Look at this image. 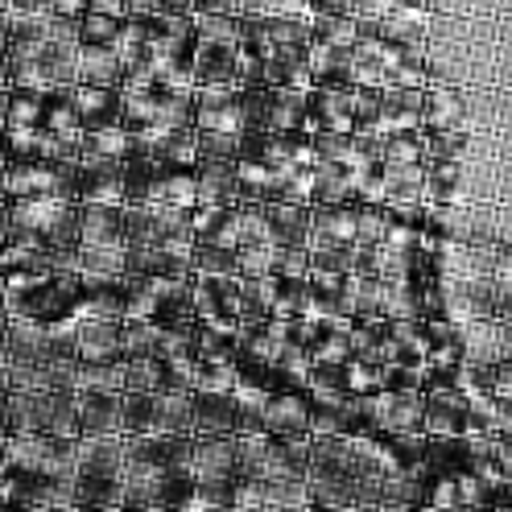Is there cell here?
Wrapping results in <instances>:
<instances>
[{"label":"cell","instance_id":"6da1fadb","mask_svg":"<svg viewBox=\"0 0 512 512\" xmlns=\"http://www.w3.org/2000/svg\"><path fill=\"white\" fill-rule=\"evenodd\" d=\"M430 83L446 87H496V17H434L422 54Z\"/></svg>","mask_w":512,"mask_h":512},{"label":"cell","instance_id":"7a4b0ae2","mask_svg":"<svg viewBox=\"0 0 512 512\" xmlns=\"http://www.w3.org/2000/svg\"><path fill=\"white\" fill-rule=\"evenodd\" d=\"M426 232L455 244H496V203H442L426 211Z\"/></svg>","mask_w":512,"mask_h":512},{"label":"cell","instance_id":"3957f363","mask_svg":"<svg viewBox=\"0 0 512 512\" xmlns=\"http://www.w3.org/2000/svg\"><path fill=\"white\" fill-rule=\"evenodd\" d=\"M67 104L75 112V124L79 133H100V128H112L120 124V91H108V87H67Z\"/></svg>","mask_w":512,"mask_h":512},{"label":"cell","instance_id":"277c9868","mask_svg":"<svg viewBox=\"0 0 512 512\" xmlns=\"http://www.w3.org/2000/svg\"><path fill=\"white\" fill-rule=\"evenodd\" d=\"M356 232H360V207L356 203L314 207L306 248H347V252H356Z\"/></svg>","mask_w":512,"mask_h":512},{"label":"cell","instance_id":"5b68a950","mask_svg":"<svg viewBox=\"0 0 512 512\" xmlns=\"http://www.w3.org/2000/svg\"><path fill=\"white\" fill-rule=\"evenodd\" d=\"M422 133H467V108L459 87L430 83L422 91Z\"/></svg>","mask_w":512,"mask_h":512},{"label":"cell","instance_id":"8992f818","mask_svg":"<svg viewBox=\"0 0 512 512\" xmlns=\"http://www.w3.org/2000/svg\"><path fill=\"white\" fill-rule=\"evenodd\" d=\"M265 438H310V393H273L265 401Z\"/></svg>","mask_w":512,"mask_h":512},{"label":"cell","instance_id":"52a82bcc","mask_svg":"<svg viewBox=\"0 0 512 512\" xmlns=\"http://www.w3.org/2000/svg\"><path fill=\"white\" fill-rule=\"evenodd\" d=\"M79 364H120V318H75Z\"/></svg>","mask_w":512,"mask_h":512},{"label":"cell","instance_id":"ba28073f","mask_svg":"<svg viewBox=\"0 0 512 512\" xmlns=\"http://www.w3.org/2000/svg\"><path fill=\"white\" fill-rule=\"evenodd\" d=\"M190 413H195L190 438H232L236 434L232 393H190Z\"/></svg>","mask_w":512,"mask_h":512},{"label":"cell","instance_id":"9c48e42d","mask_svg":"<svg viewBox=\"0 0 512 512\" xmlns=\"http://www.w3.org/2000/svg\"><path fill=\"white\" fill-rule=\"evenodd\" d=\"M310 215H314V207L294 203V199L265 203V223H269L273 244L277 248H306V240H310Z\"/></svg>","mask_w":512,"mask_h":512},{"label":"cell","instance_id":"30bf717a","mask_svg":"<svg viewBox=\"0 0 512 512\" xmlns=\"http://www.w3.org/2000/svg\"><path fill=\"white\" fill-rule=\"evenodd\" d=\"M120 397H112V393H75L79 438H116L120 434Z\"/></svg>","mask_w":512,"mask_h":512},{"label":"cell","instance_id":"8fae6325","mask_svg":"<svg viewBox=\"0 0 512 512\" xmlns=\"http://www.w3.org/2000/svg\"><path fill=\"white\" fill-rule=\"evenodd\" d=\"M95 244H124V203L79 207V248Z\"/></svg>","mask_w":512,"mask_h":512},{"label":"cell","instance_id":"7c38bea8","mask_svg":"<svg viewBox=\"0 0 512 512\" xmlns=\"http://www.w3.org/2000/svg\"><path fill=\"white\" fill-rule=\"evenodd\" d=\"M190 79L199 87H240V67H236V46H199L195 42V67Z\"/></svg>","mask_w":512,"mask_h":512},{"label":"cell","instance_id":"4fadbf2b","mask_svg":"<svg viewBox=\"0 0 512 512\" xmlns=\"http://www.w3.org/2000/svg\"><path fill=\"white\" fill-rule=\"evenodd\" d=\"M190 475L199 479H236V455H232V438H195L190 451Z\"/></svg>","mask_w":512,"mask_h":512},{"label":"cell","instance_id":"5bb4252c","mask_svg":"<svg viewBox=\"0 0 512 512\" xmlns=\"http://www.w3.org/2000/svg\"><path fill=\"white\" fill-rule=\"evenodd\" d=\"M75 83L83 87H108L120 91L124 83V67L116 50H95V46H79V67H75Z\"/></svg>","mask_w":512,"mask_h":512},{"label":"cell","instance_id":"9a60e30c","mask_svg":"<svg viewBox=\"0 0 512 512\" xmlns=\"http://www.w3.org/2000/svg\"><path fill=\"white\" fill-rule=\"evenodd\" d=\"M306 95L310 91L269 87V133H310V124H306Z\"/></svg>","mask_w":512,"mask_h":512},{"label":"cell","instance_id":"2e32d148","mask_svg":"<svg viewBox=\"0 0 512 512\" xmlns=\"http://www.w3.org/2000/svg\"><path fill=\"white\" fill-rule=\"evenodd\" d=\"M310 38L331 46V50H356V42L364 38V25L351 13H318Z\"/></svg>","mask_w":512,"mask_h":512},{"label":"cell","instance_id":"e0dca14e","mask_svg":"<svg viewBox=\"0 0 512 512\" xmlns=\"http://www.w3.org/2000/svg\"><path fill=\"white\" fill-rule=\"evenodd\" d=\"M157 426V393H124L120 397V438H141Z\"/></svg>","mask_w":512,"mask_h":512},{"label":"cell","instance_id":"ac0fdd59","mask_svg":"<svg viewBox=\"0 0 512 512\" xmlns=\"http://www.w3.org/2000/svg\"><path fill=\"white\" fill-rule=\"evenodd\" d=\"M83 157H95V162L124 166L128 157H133V133H124L120 124L100 128V133H87V137H83Z\"/></svg>","mask_w":512,"mask_h":512},{"label":"cell","instance_id":"d6986e66","mask_svg":"<svg viewBox=\"0 0 512 512\" xmlns=\"http://www.w3.org/2000/svg\"><path fill=\"white\" fill-rule=\"evenodd\" d=\"M42 104H46V91L9 87L5 91V133H13V128H38L42 124Z\"/></svg>","mask_w":512,"mask_h":512},{"label":"cell","instance_id":"ffe728a7","mask_svg":"<svg viewBox=\"0 0 512 512\" xmlns=\"http://www.w3.org/2000/svg\"><path fill=\"white\" fill-rule=\"evenodd\" d=\"M426 133H401V137H389L380 141V166L389 170H413V166H426Z\"/></svg>","mask_w":512,"mask_h":512},{"label":"cell","instance_id":"44dd1931","mask_svg":"<svg viewBox=\"0 0 512 512\" xmlns=\"http://www.w3.org/2000/svg\"><path fill=\"white\" fill-rule=\"evenodd\" d=\"M195 430V413H190V393H157V426L153 434H186Z\"/></svg>","mask_w":512,"mask_h":512},{"label":"cell","instance_id":"7402d4cb","mask_svg":"<svg viewBox=\"0 0 512 512\" xmlns=\"http://www.w3.org/2000/svg\"><path fill=\"white\" fill-rule=\"evenodd\" d=\"M190 277H236V252L223 244H207L195 240V252H190Z\"/></svg>","mask_w":512,"mask_h":512},{"label":"cell","instance_id":"603a6c76","mask_svg":"<svg viewBox=\"0 0 512 512\" xmlns=\"http://www.w3.org/2000/svg\"><path fill=\"white\" fill-rule=\"evenodd\" d=\"M199 46H236L240 42V17H223V13H195L190 17Z\"/></svg>","mask_w":512,"mask_h":512},{"label":"cell","instance_id":"cb8c5ba5","mask_svg":"<svg viewBox=\"0 0 512 512\" xmlns=\"http://www.w3.org/2000/svg\"><path fill=\"white\" fill-rule=\"evenodd\" d=\"M79 29V46H95V50H116V38L124 29V17H108V13H83L75 21Z\"/></svg>","mask_w":512,"mask_h":512},{"label":"cell","instance_id":"d4e9b609","mask_svg":"<svg viewBox=\"0 0 512 512\" xmlns=\"http://www.w3.org/2000/svg\"><path fill=\"white\" fill-rule=\"evenodd\" d=\"M153 343H157L153 323H128V318H120V364L153 360Z\"/></svg>","mask_w":512,"mask_h":512},{"label":"cell","instance_id":"484cf974","mask_svg":"<svg viewBox=\"0 0 512 512\" xmlns=\"http://www.w3.org/2000/svg\"><path fill=\"white\" fill-rule=\"evenodd\" d=\"M273 256H277L273 240L236 248V277H273Z\"/></svg>","mask_w":512,"mask_h":512},{"label":"cell","instance_id":"4316f807","mask_svg":"<svg viewBox=\"0 0 512 512\" xmlns=\"http://www.w3.org/2000/svg\"><path fill=\"white\" fill-rule=\"evenodd\" d=\"M496 87H512V13H496Z\"/></svg>","mask_w":512,"mask_h":512},{"label":"cell","instance_id":"83f0119b","mask_svg":"<svg viewBox=\"0 0 512 512\" xmlns=\"http://www.w3.org/2000/svg\"><path fill=\"white\" fill-rule=\"evenodd\" d=\"M426 9L434 17H496V0H426Z\"/></svg>","mask_w":512,"mask_h":512},{"label":"cell","instance_id":"f1b7e54d","mask_svg":"<svg viewBox=\"0 0 512 512\" xmlns=\"http://www.w3.org/2000/svg\"><path fill=\"white\" fill-rule=\"evenodd\" d=\"M236 488L240 479H203L199 484V508H219V512H236Z\"/></svg>","mask_w":512,"mask_h":512},{"label":"cell","instance_id":"f546056e","mask_svg":"<svg viewBox=\"0 0 512 512\" xmlns=\"http://www.w3.org/2000/svg\"><path fill=\"white\" fill-rule=\"evenodd\" d=\"M422 389H426L422 368H401V364L380 368V393H422Z\"/></svg>","mask_w":512,"mask_h":512},{"label":"cell","instance_id":"4dcf8cb0","mask_svg":"<svg viewBox=\"0 0 512 512\" xmlns=\"http://www.w3.org/2000/svg\"><path fill=\"white\" fill-rule=\"evenodd\" d=\"M124 393H157V364L128 360L124 364Z\"/></svg>","mask_w":512,"mask_h":512},{"label":"cell","instance_id":"1f68e13d","mask_svg":"<svg viewBox=\"0 0 512 512\" xmlns=\"http://www.w3.org/2000/svg\"><path fill=\"white\" fill-rule=\"evenodd\" d=\"M492 471L512 484V438H492Z\"/></svg>","mask_w":512,"mask_h":512},{"label":"cell","instance_id":"d6a6232c","mask_svg":"<svg viewBox=\"0 0 512 512\" xmlns=\"http://www.w3.org/2000/svg\"><path fill=\"white\" fill-rule=\"evenodd\" d=\"M496 133H512V87H496Z\"/></svg>","mask_w":512,"mask_h":512},{"label":"cell","instance_id":"836d02e7","mask_svg":"<svg viewBox=\"0 0 512 512\" xmlns=\"http://www.w3.org/2000/svg\"><path fill=\"white\" fill-rule=\"evenodd\" d=\"M496 244L512 248V203H496Z\"/></svg>","mask_w":512,"mask_h":512},{"label":"cell","instance_id":"e575fe53","mask_svg":"<svg viewBox=\"0 0 512 512\" xmlns=\"http://www.w3.org/2000/svg\"><path fill=\"white\" fill-rule=\"evenodd\" d=\"M492 401H508V405H512V364H500V368H496Z\"/></svg>","mask_w":512,"mask_h":512},{"label":"cell","instance_id":"d590c367","mask_svg":"<svg viewBox=\"0 0 512 512\" xmlns=\"http://www.w3.org/2000/svg\"><path fill=\"white\" fill-rule=\"evenodd\" d=\"M496 203H512V162H496Z\"/></svg>","mask_w":512,"mask_h":512},{"label":"cell","instance_id":"8d00e7d4","mask_svg":"<svg viewBox=\"0 0 512 512\" xmlns=\"http://www.w3.org/2000/svg\"><path fill=\"white\" fill-rule=\"evenodd\" d=\"M157 17H195V0H157Z\"/></svg>","mask_w":512,"mask_h":512},{"label":"cell","instance_id":"74e56055","mask_svg":"<svg viewBox=\"0 0 512 512\" xmlns=\"http://www.w3.org/2000/svg\"><path fill=\"white\" fill-rule=\"evenodd\" d=\"M54 0H5V13H50Z\"/></svg>","mask_w":512,"mask_h":512},{"label":"cell","instance_id":"f35d334b","mask_svg":"<svg viewBox=\"0 0 512 512\" xmlns=\"http://www.w3.org/2000/svg\"><path fill=\"white\" fill-rule=\"evenodd\" d=\"M496 351L500 364H512V323H496Z\"/></svg>","mask_w":512,"mask_h":512},{"label":"cell","instance_id":"ab89813d","mask_svg":"<svg viewBox=\"0 0 512 512\" xmlns=\"http://www.w3.org/2000/svg\"><path fill=\"white\" fill-rule=\"evenodd\" d=\"M83 13H108V17H124V0H83Z\"/></svg>","mask_w":512,"mask_h":512},{"label":"cell","instance_id":"60d3db41","mask_svg":"<svg viewBox=\"0 0 512 512\" xmlns=\"http://www.w3.org/2000/svg\"><path fill=\"white\" fill-rule=\"evenodd\" d=\"M195 13H223V17H236V0H195Z\"/></svg>","mask_w":512,"mask_h":512},{"label":"cell","instance_id":"b9f144b4","mask_svg":"<svg viewBox=\"0 0 512 512\" xmlns=\"http://www.w3.org/2000/svg\"><path fill=\"white\" fill-rule=\"evenodd\" d=\"M13 244V236H9V207L0 203V252H5Z\"/></svg>","mask_w":512,"mask_h":512},{"label":"cell","instance_id":"7bdbcfd3","mask_svg":"<svg viewBox=\"0 0 512 512\" xmlns=\"http://www.w3.org/2000/svg\"><path fill=\"white\" fill-rule=\"evenodd\" d=\"M13 87V75H9V54H0V91Z\"/></svg>","mask_w":512,"mask_h":512},{"label":"cell","instance_id":"ee69618b","mask_svg":"<svg viewBox=\"0 0 512 512\" xmlns=\"http://www.w3.org/2000/svg\"><path fill=\"white\" fill-rule=\"evenodd\" d=\"M0 54H9V13H0Z\"/></svg>","mask_w":512,"mask_h":512},{"label":"cell","instance_id":"f6af8a7d","mask_svg":"<svg viewBox=\"0 0 512 512\" xmlns=\"http://www.w3.org/2000/svg\"><path fill=\"white\" fill-rule=\"evenodd\" d=\"M0 323H9V294H5V277H0Z\"/></svg>","mask_w":512,"mask_h":512},{"label":"cell","instance_id":"bcb514c9","mask_svg":"<svg viewBox=\"0 0 512 512\" xmlns=\"http://www.w3.org/2000/svg\"><path fill=\"white\" fill-rule=\"evenodd\" d=\"M306 512H356V508H331V504H310Z\"/></svg>","mask_w":512,"mask_h":512},{"label":"cell","instance_id":"7dc6e473","mask_svg":"<svg viewBox=\"0 0 512 512\" xmlns=\"http://www.w3.org/2000/svg\"><path fill=\"white\" fill-rule=\"evenodd\" d=\"M380 512H422V508H405V504H380Z\"/></svg>","mask_w":512,"mask_h":512},{"label":"cell","instance_id":"c3c4849f","mask_svg":"<svg viewBox=\"0 0 512 512\" xmlns=\"http://www.w3.org/2000/svg\"><path fill=\"white\" fill-rule=\"evenodd\" d=\"M496 13H512V0H496Z\"/></svg>","mask_w":512,"mask_h":512},{"label":"cell","instance_id":"681fc988","mask_svg":"<svg viewBox=\"0 0 512 512\" xmlns=\"http://www.w3.org/2000/svg\"><path fill=\"white\" fill-rule=\"evenodd\" d=\"M83 512H120V504H108V508H83Z\"/></svg>","mask_w":512,"mask_h":512},{"label":"cell","instance_id":"f907efd6","mask_svg":"<svg viewBox=\"0 0 512 512\" xmlns=\"http://www.w3.org/2000/svg\"><path fill=\"white\" fill-rule=\"evenodd\" d=\"M422 512H467V508H422Z\"/></svg>","mask_w":512,"mask_h":512},{"label":"cell","instance_id":"816d5d0a","mask_svg":"<svg viewBox=\"0 0 512 512\" xmlns=\"http://www.w3.org/2000/svg\"><path fill=\"white\" fill-rule=\"evenodd\" d=\"M50 512H79V508H50Z\"/></svg>","mask_w":512,"mask_h":512},{"label":"cell","instance_id":"f5cc1de1","mask_svg":"<svg viewBox=\"0 0 512 512\" xmlns=\"http://www.w3.org/2000/svg\"><path fill=\"white\" fill-rule=\"evenodd\" d=\"M356 512H380V508H356Z\"/></svg>","mask_w":512,"mask_h":512},{"label":"cell","instance_id":"db71d44e","mask_svg":"<svg viewBox=\"0 0 512 512\" xmlns=\"http://www.w3.org/2000/svg\"><path fill=\"white\" fill-rule=\"evenodd\" d=\"M0 13H5V0H0Z\"/></svg>","mask_w":512,"mask_h":512}]
</instances>
